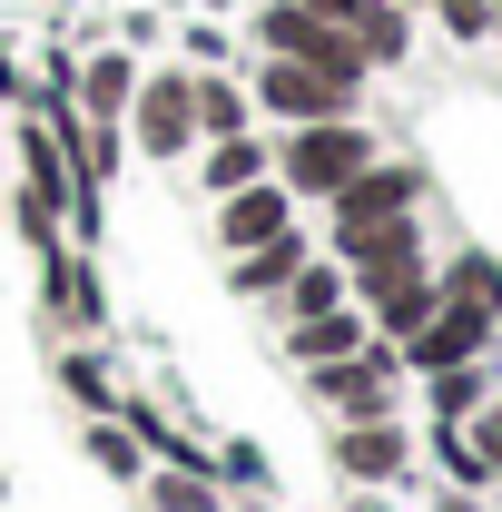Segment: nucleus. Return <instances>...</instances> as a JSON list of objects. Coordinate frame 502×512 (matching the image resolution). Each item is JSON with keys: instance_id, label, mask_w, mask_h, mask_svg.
<instances>
[{"instance_id": "obj_8", "label": "nucleus", "mask_w": 502, "mask_h": 512, "mask_svg": "<svg viewBox=\"0 0 502 512\" xmlns=\"http://www.w3.org/2000/svg\"><path fill=\"white\" fill-rule=\"evenodd\" d=\"M306 207L276 188V178H256V188H227V197H207V237H217V256H247L266 247V237H286Z\"/></svg>"}, {"instance_id": "obj_29", "label": "nucleus", "mask_w": 502, "mask_h": 512, "mask_svg": "<svg viewBox=\"0 0 502 512\" xmlns=\"http://www.w3.org/2000/svg\"><path fill=\"white\" fill-rule=\"evenodd\" d=\"M345 512H394V503H384V493H365V483H355V493H345Z\"/></svg>"}, {"instance_id": "obj_30", "label": "nucleus", "mask_w": 502, "mask_h": 512, "mask_svg": "<svg viewBox=\"0 0 502 512\" xmlns=\"http://www.w3.org/2000/svg\"><path fill=\"white\" fill-rule=\"evenodd\" d=\"M197 10H207V20H237V10H247V0H197Z\"/></svg>"}, {"instance_id": "obj_24", "label": "nucleus", "mask_w": 502, "mask_h": 512, "mask_svg": "<svg viewBox=\"0 0 502 512\" xmlns=\"http://www.w3.org/2000/svg\"><path fill=\"white\" fill-rule=\"evenodd\" d=\"M414 10H434V30L453 40V50H483V40H502V30H493V0H414Z\"/></svg>"}, {"instance_id": "obj_19", "label": "nucleus", "mask_w": 502, "mask_h": 512, "mask_svg": "<svg viewBox=\"0 0 502 512\" xmlns=\"http://www.w3.org/2000/svg\"><path fill=\"white\" fill-rule=\"evenodd\" d=\"M414 20H424V10H404V0H365V20H355V50L375 60V79H384V69H404V60H414V40H424Z\"/></svg>"}, {"instance_id": "obj_11", "label": "nucleus", "mask_w": 502, "mask_h": 512, "mask_svg": "<svg viewBox=\"0 0 502 512\" xmlns=\"http://www.w3.org/2000/svg\"><path fill=\"white\" fill-rule=\"evenodd\" d=\"M188 168H197V197L256 188V178H276V128H237V138H197V148H188Z\"/></svg>"}, {"instance_id": "obj_22", "label": "nucleus", "mask_w": 502, "mask_h": 512, "mask_svg": "<svg viewBox=\"0 0 502 512\" xmlns=\"http://www.w3.org/2000/svg\"><path fill=\"white\" fill-rule=\"evenodd\" d=\"M10 237H20L30 256L60 247V237H69V207H60L50 188H30V178H10Z\"/></svg>"}, {"instance_id": "obj_7", "label": "nucleus", "mask_w": 502, "mask_h": 512, "mask_svg": "<svg viewBox=\"0 0 502 512\" xmlns=\"http://www.w3.org/2000/svg\"><path fill=\"white\" fill-rule=\"evenodd\" d=\"M493 335H502V316L434 296V316H424L404 345H394V365H404V375H443V365H473V355H493Z\"/></svg>"}, {"instance_id": "obj_18", "label": "nucleus", "mask_w": 502, "mask_h": 512, "mask_svg": "<svg viewBox=\"0 0 502 512\" xmlns=\"http://www.w3.org/2000/svg\"><path fill=\"white\" fill-rule=\"evenodd\" d=\"M434 296L502 316V256H493V247H453V256H434Z\"/></svg>"}, {"instance_id": "obj_13", "label": "nucleus", "mask_w": 502, "mask_h": 512, "mask_svg": "<svg viewBox=\"0 0 502 512\" xmlns=\"http://www.w3.org/2000/svg\"><path fill=\"white\" fill-rule=\"evenodd\" d=\"M306 256H315V237H306V217H296L286 237H266V247H247V256H227V296H237V306H266V296H276Z\"/></svg>"}, {"instance_id": "obj_5", "label": "nucleus", "mask_w": 502, "mask_h": 512, "mask_svg": "<svg viewBox=\"0 0 502 512\" xmlns=\"http://www.w3.org/2000/svg\"><path fill=\"white\" fill-rule=\"evenodd\" d=\"M306 394L335 414V424H365V414H394L404 404V365H394V345H355V355H335V365H306Z\"/></svg>"}, {"instance_id": "obj_6", "label": "nucleus", "mask_w": 502, "mask_h": 512, "mask_svg": "<svg viewBox=\"0 0 502 512\" xmlns=\"http://www.w3.org/2000/svg\"><path fill=\"white\" fill-rule=\"evenodd\" d=\"M40 325L50 335H109V276L99 247H40Z\"/></svg>"}, {"instance_id": "obj_12", "label": "nucleus", "mask_w": 502, "mask_h": 512, "mask_svg": "<svg viewBox=\"0 0 502 512\" xmlns=\"http://www.w3.org/2000/svg\"><path fill=\"white\" fill-rule=\"evenodd\" d=\"M355 345H375V325H365V306H325V316L306 325H276V355L306 375V365H335V355H355Z\"/></svg>"}, {"instance_id": "obj_9", "label": "nucleus", "mask_w": 502, "mask_h": 512, "mask_svg": "<svg viewBox=\"0 0 502 512\" xmlns=\"http://www.w3.org/2000/svg\"><path fill=\"white\" fill-rule=\"evenodd\" d=\"M335 473H345V483H365V493L404 483V473H414V434H404V414H365V424H335Z\"/></svg>"}, {"instance_id": "obj_23", "label": "nucleus", "mask_w": 502, "mask_h": 512, "mask_svg": "<svg viewBox=\"0 0 502 512\" xmlns=\"http://www.w3.org/2000/svg\"><path fill=\"white\" fill-rule=\"evenodd\" d=\"M79 444H89V463H99V473H119V483H138V473H148V444L128 434L119 414H89V424H79Z\"/></svg>"}, {"instance_id": "obj_1", "label": "nucleus", "mask_w": 502, "mask_h": 512, "mask_svg": "<svg viewBox=\"0 0 502 512\" xmlns=\"http://www.w3.org/2000/svg\"><path fill=\"white\" fill-rule=\"evenodd\" d=\"M384 138L375 119L355 109V119H306V128H276V188L296 197V207H325V197L345 188L355 168H375Z\"/></svg>"}, {"instance_id": "obj_15", "label": "nucleus", "mask_w": 502, "mask_h": 512, "mask_svg": "<svg viewBox=\"0 0 502 512\" xmlns=\"http://www.w3.org/2000/svg\"><path fill=\"white\" fill-rule=\"evenodd\" d=\"M60 394L69 404H79V414H119V365H109V345H99V335H69L60 345Z\"/></svg>"}, {"instance_id": "obj_4", "label": "nucleus", "mask_w": 502, "mask_h": 512, "mask_svg": "<svg viewBox=\"0 0 502 512\" xmlns=\"http://www.w3.org/2000/svg\"><path fill=\"white\" fill-rule=\"evenodd\" d=\"M247 99H256V119H266V128L355 119V109H365V99H355V89H335L325 69H306V60H256V50H247Z\"/></svg>"}, {"instance_id": "obj_26", "label": "nucleus", "mask_w": 502, "mask_h": 512, "mask_svg": "<svg viewBox=\"0 0 502 512\" xmlns=\"http://www.w3.org/2000/svg\"><path fill=\"white\" fill-rule=\"evenodd\" d=\"M463 444L483 453V473L502 483V394H483V414H463Z\"/></svg>"}, {"instance_id": "obj_3", "label": "nucleus", "mask_w": 502, "mask_h": 512, "mask_svg": "<svg viewBox=\"0 0 502 512\" xmlns=\"http://www.w3.org/2000/svg\"><path fill=\"white\" fill-rule=\"evenodd\" d=\"M424 197H434V168H424V158H404V148H384L375 168H355L345 188L315 207V217H325V247H335V237H355V227H384V217H424Z\"/></svg>"}, {"instance_id": "obj_25", "label": "nucleus", "mask_w": 502, "mask_h": 512, "mask_svg": "<svg viewBox=\"0 0 502 512\" xmlns=\"http://www.w3.org/2000/svg\"><path fill=\"white\" fill-rule=\"evenodd\" d=\"M207 463H217V483H227V493H266V453H256V444H217Z\"/></svg>"}, {"instance_id": "obj_2", "label": "nucleus", "mask_w": 502, "mask_h": 512, "mask_svg": "<svg viewBox=\"0 0 502 512\" xmlns=\"http://www.w3.org/2000/svg\"><path fill=\"white\" fill-rule=\"evenodd\" d=\"M128 158L138 168H188V148H197V109H188V60H158L138 69V99H128Z\"/></svg>"}, {"instance_id": "obj_16", "label": "nucleus", "mask_w": 502, "mask_h": 512, "mask_svg": "<svg viewBox=\"0 0 502 512\" xmlns=\"http://www.w3.org/2000/svg\"><path fill=\"white\" fill-rule=\"evenodd\" d=\"M138 493H148V512H227L217 463H148V473H138Z\"/></svg>"}, {"instance_id": "obj_31", "label": "nucleus", "mask_w": 502, "mask_h": 512, "mask_svg": "<svg viewBox=\"0 0 502 512\" xmlns=\"http://www.w3.org/2000/svg\"><path fill=\"white\" fill-rule=\"evenodd\" d=\"M493 30H502V0H493Z\"/></svg>"}, {"instance_id": "obj_27", "label": "nucleus", "mask_w": 502, "mask_h": 512, "mask_svg": "<svg viewBox=\"0 0 502 512\" xmlns=\"http://www.w3.org/2000/svg\"><path fill=\"white\" fill-rule=\"evenodd\" d=\"M20 99H30V69H20V50L0 40V109H20Z\"/></svg>"}, {"instance_id": "obj_10", "label": "nucleus", "mask_w": 502, "mask_h": 512, "mask_svg": "<svg viewBox=\"0 0 502 512\" xmlns=\"http://www.w3.org/2000/svg\"><path fill=\"white\" fill-rule=\"evenodd\" d=\"M138 69H148V60H138L128 40H89V50H79V79H69V109L119 128V119H128V99H138Z\"/></svg>"}, {"instance_id": "obj_14", "label": "nucleus", "mask_w": 502, "mask_h": 512, "mask_svg": "<svg viewBox=\"0 0 502 512\" xmlns=\"http://www.w3.org/2000/svg\"><path fill=\"white\" fill-rule=\"evenodd\" d=\"M188 109H197V138H237V128H266L247 99V60L237 69H188Z\"/></svg>"}, {"instance_id": "obj_28", "label": "nucleus", "mask_w": 502, "mask_h": 512, "mask_svg": "<svg viewBox=\"0 0 502 512\" xmlns=\"http://www.w3.org/2000/svg\"><path fill=\"white\" fill-rule=\"evenodd\" d=\"M315 20H335V30H355V20H365V0H306Z\"/></svg>"}, {"instance_id": "obj_32", "label": "nucleus", "mask_w": 502, "mask_h": 512, "mask_svg": "<svg viewBox=\"0 0 502 512\" xmlns=\"http://www.w3.org/2000/svg\"><path fill=\"white\" fill-rule=\"evenodd\" d=\"M404 10H414V0H404Z\"/></svg>"}, {"instance_id": "obj_21", "label": "nucleus", "mask_w": 502, "mask_h": 512, "mask_svg": "<svg viewBox=\"0 0 502 512\" xmlns=\"http://www.w3.org/2000/svg\"><path fill=\"white\" fill-rule=\"evenodd\" d=\"M237 20H207V10H188L178 30H168V60H188V69H237Z\"/></svg>"}, {"instance_id": "obj_20", "label": "nucleus", "mask_w": 502, "mask_h": 512, "mask_svg": "<svg viewBox=\"0 0 502 512\" xmlns=\"http://www.w3.org/2000/svg\"><path fill=\"white\" fill-rule=\"evenodd\" d=\"M414 384H424V414H434V424H463V414H483V394H493V355L443 365V375H414Z\"/></svg>"}, {"instance_id": "obj_17", "label": "nucleus", "mask_w": 502, "mask_h": 512, "mask_svg": "<svg viewBox=\"0 0 502 512\" xmlns=\"http://www.w3.org/2000/svg\"><path fill=\"white\" fill-rule=\"evenodd\" d=\"M266 306H276V325H306V316H325V306H355V296H345V266L315 247L306 266H296V276H286V286L266 296Z\"/></svg>"}]
</instances>
